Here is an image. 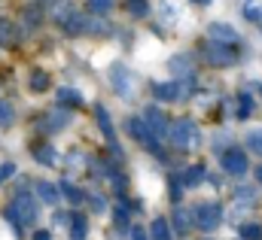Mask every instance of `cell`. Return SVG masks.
I'll return each instance as SVG.
<instances>
[{
  "instance_id": "9a60e30c",
  "label": "cell",
  "mask_w": 262,
  "mask_h": 240,
  "mask_svg": "<svg viewBox=\"0 0 262 240\" xmlns=\"http://www.w3.org/2000/svg\"><path fill=\"white\" fill-rule=\"evenodd\" d=\"M241 237H244V240H259L262 237V228L250 222V225H244V228H241Z\"/></svg>"
},
{
  "instance_id": "cb8c5ba5",
  "label": "cell",
  "mask_w": 262,
  "mask_h": 240,
  "mask_svg": "<svg viewBox=\"0 0 262 240\" xmlns=\"http://www.w3.org/2000/svg\"><path fill=\"white\" fill-rule=\"evenodd\" d=\"M131 240H146V234H143V228H140V225H134V228H131Z\"/></svg>"
},
{
  "instance_id": "d6986e66",
  "label": "cell",
  "mask_w": 262,
  "mask_h": 240,
  "mask_svg": "<svg viewBox=\"0 0 262 240\" xmlns=\"http://www.w3.org/2000/svg\"><path fill=\"white\" fill-rule=\"evenodd\" d=\"M40 195L52 204V201H58V191H55V185H49V182H40Z\"/></svg>"
},
{
  "instance_id": "4fadbf2b",
  "label": "cell",
  "mask_w": 262,
  "mask_h": 240,
  "mask_svg": "<svg viewBox=\"0 0 262 240\" xmlns=\"http://www.w3.org/2000/svg\"><path fill=\"white\" fill-rule=\"evenodd\" d=\"M95 113H98V122H101V131H104V137H110V140H113V125H110L107 110H104V107H98Z\"/></svg>"
},
{
  "instance_id": "83f0119b",
  "label": "cell",
  "mask_w": 262,
  "mask_h": 240,
  "mask_svg": "<svg viewBox=\"0 0 262 240\" xmlns=\"http://www.w3.org/2000/svg\"><path fill=\"white\" fill-rule=\"evenodd\" d=\"M195 3H201V6H207V3H210V0H195Z\"/></svg>"
},
{
  "instance_id": "7402d4cb",
  "label": "cell",
  "mask_w": 262,
  "mask_h": 240,
  "mask_svg": "<svg viewBox=\"0 0 262 240\" xmlns=\"http://www.w3.org/2000/svg\"><path fill=\"white\" fill-rule=\"evenodd\" d=\"M82 234H85V219H79V216H76V219H73V237L79 240Z\"/></svg>"
},
{
  "instance_id": "30bf717a",
  "label": "cell",
  "mask_w": 262,
  "mask_h": 240,
  "mask_svg": "<svg viewBox=\"0 0 262 240\" xmlns=\"http://www.w3.org/2000/svg\"><path fill=\"white\" fill-rule=\"evenodd\" d=\"M201 182H204V167H201V164H195V167H186V171H183V185L195 188V185H201Z\"/></svg>"
},
{
  "instance_id": "d4e9b609",
  "label": "cell",
  "mask_w": 262,
  "mask_h": 240,
  "mask_svg": "<svg viewBox=\"0 0 262 240\" xmlns=\"http://www.w3.org/2000/svg\"><path fill=\"white\" fill-rule=\"evenodd\" d=\"M46 85H49V79H43V76H37V79H34V88H37V91H40V88H46Z\"/></svg>"
},
{
  "instance_id": "3957f363",
  "label": "cell",
  "mask_w": 262,
  "mask_h": 240,
  "mask_svg": "<svg viewBox=\"0 0 262 240\" xmlns=\"http://www.w3.org/2000/svg\"><path fill=\"white\" fill-rule=\"evenodd\" d=\"M204 58L210 61V64H216V67H229V64L235 61V52L229 49V43H216V40H210V43L204 46Z\"/></svg>"
},
{
  "instance_id": "2e32d148",
  "label": "cell",
  "mask_w": 262,
  "mask_h": 240,
  "mask_svg": "<svg viewBox=\"0 0 262 240\" xmlns=\"http://www.w3.org/2000/svg\"><path fill=\"white\" fill-rule=\"evenodd\" d=\"M128 9L134 15H146L149 12V0H128Z\"/></svg>"
},
{
  "instance_id": "5bb4252c",
  "label": "cell",
  "mask_w": 262,
  "mask_h": 240,
  "mask_svg": "<svg viewBox=\"0 0 262 240\" xmlns=\"http://www.w3.org/2000/svg\"><path fill=\"white\" fill-rule=\"evenodd\" d=\"M250 113H253V98H250V94H241V104H238V116H241V119H247Z\"/></svg>"
},
{
  "instance_id": "52a82bcc",
  "label": "cell",
  "mask_w": 262,
  "mask_h": 240,
  "mask_svg": "<svg viewBox=\"0 0 262 240\" xmlns=\"http://www.w3.org/2000/svg\"><path fill=\"white\" fill-rule=\"evenodd\" d=\"M207 34H210V40H216V43H229V46L238 40V31L229 28V25H223V21H213V25L207 28Z\"/></svg>"
},
{
  "instance_id": "6da1fadb",
  "label": "cell",
  "mask_w": 262,
  "mask_h": 240,
  "mask_svg": "<svg viewBox=\"0 0 262 240\" xmlns=\"http://www.w3.org/2000/svg\"><path fill=\"white\" fill-rule=\"evenodd\" d=\"M168 137H171V143L177 146V149H189L192 143H195V125L189 119H180V122H174L171 125V131H168Z\"/></svg>"
},
{
  "instance_id": "ba28073f",
  "label": "cell",
  "mask_w": 262,
  "mask_h": 240,
  "mask_svg": "<svg viewBox=\"0 0 262 240\" xmlns=\"http://www.w3.org/2000/svg\"><path fill=\"white\" fill-rule=\"evenodd\" d=\"M18 213H21V219L25 222H34V216H37V207H34V201L28 198V195H18Z\"/></svg>"
},
{
  "instance_id": "5b68a950",
  "label": "cell",
  "mask_w": 262,
  "mask_h": 240,
  "mask_svg": "<svg viewBox=\"0 0 262 240\" xmlns=\"http://www.w3.org/2000/svg\"><path fill=\"white\" fill-rule=\"evenodd\" d=\"M223 171H226L229 177H244V174H247V155H244L241 149H229V152L223 155Z\"/></svg>"
},
{
  "instance_id": "484cf974",
  "label": "cell",
  "mask_w": 262,
  "mask_h": 240,
  "mask_svg": "<svg viewBox=\"0 0 262 240\" xmlns=\"http://www.w3.org/2000/svg\"><path fill=\"white\" fill-rule=\"evenodd\" d=\"M92 207H95V213H101V210H104V201L95 195V198H92Z\"/></svg>"
},
{
  "instance_id": "603a6c76",
  "label": "cell",
  "mask_w": 262,
  "mask_h": 240,
  "mask_svg": "<svg viewBox=\"0 0 262 240\" xmlns=\"http://www.w3.org/2000/svg\"><path fill=\"white\" fill-rule=\"evenodd\" d=\"M64 191H67V198H70L73 204H79V201H82V191H79V188H73V185H64Z\"/></svg>"
},
{
  "instance_id": "44dd1931",
  "label": "cell",
  "mask_w": 262,
  "mask_h": 240,
  "mask_svg": "<svg viewBox=\"0 0 262 240\" xmlns=\"http://www.w3.org/2000/svg\"><path fill=\"white\" fill-rule=\"evenodd\" d=\"M171 67H174L180 76H189V73H192V70H189V64H186V58H174V61H171Z\"/></svg>"
},
{
  "instance_id": "e0dca14e",
  "label": "cell",
  "mask_w": 262,
  "mask_h": 240,
  "mask_svg": "<svg viewBox=\"0 0 262 240\" xmlns=\"http://www.w3.org/2000/svg\"><path fill=\"white\" fill-rule=\"evenodd\" d=\"M235 198H238V207H241V204H244V207H253V201H256L250 188H238V195H235Z\"/></svg>"
},
{
  "instance_id": "9c48e42d",
  "label": "cell",
  "mask_w": 262,
  "mask_h": 240,
  "mask_svg": "<svg viewBox=\"0 0 262 240\" xmlns=\"http://www.w3.org/2000/svg\"><path fill=\"white\" fill-rule=\"evenodd\" d=\"M189 225H192V213H189V210H183V207H177V210H174V228H177L180 234H186V231H189Z\"/></svg>"
},
{
  "instance_id": "277c9868",
  "label": "cell",
  "mask_w": 262,
  "mask_h": 240,
  "mask_svg": "<svg viewBox=\"0 0 262 240\" xmlns=\"http://www.w3.org/2000/svg\"><path fill=\"white\" fill-rule=\"evenodd\" d=\"M128 131H131V137H134L137 143H143L149 152H159V140L152 137L149 125H146L143 119H128Z\"/></svg>"
},
{
  "instance_id": "4316f807",
  "label": "cell",
  "mask_w": 262,
  "mask_h": 240,
  "mask_svg": "<svg viewBox=\"0 0 262 240\" xmlns=\"http://www.w3.org/2000/svg\"><path fill=\"white\" fill-rule=\"evenodd\" d=\"M256 180H259V185H262V167H256Z\"/></svg>"
},
{
  "instance_id": "7c38bea8",
  "label": "cell",
  "mask_w": 262,
  "mask_h": 240,
  "mask_svg": "<svg viewBox=\"0 0 262 240\" xmlns=\"http://www.w3.org/2000/svg\"><path fill=\"white\" fill-rule=\"evenodd\" d=\"M152 240H171V225H168V219H156V222H152Z\"/></svg>"
},
{
  "instance_id": "8fae6325",
  "label": "cell",
  "mask_w": 262,
  "mask_h": 240,
  "mask_svg": "<svg viewBox=\"0 0 262 240\" xmlns=\"http://www.w3.org/2000/svg\"><path fill=\"white\" fill-rule=\"evenodd\" d=\"M113 85L122 91V94H131V82H128V73L122 70V67H116L113 70Z\"/></svg>"
},
{
  "instance_id": "8992f818",
  "label": "cell",
  "mask_w": 262,
  "mask_h": 240,
  "mask_svg": "<svg viewBox=\"0 0 262 240\" xmlns=\"http://www.w3.org/2000/svg\"><path fill=\"white\" fill-rule=\"evenodd\" d=\"M143 122L149 125V131H152V137H156V140L168 137V119H165L159 110H146V113H143Z\"/></svg>"
},
{
  "instance_id": "ffe728a7",
  "label": "cell",
  "mask_w": 262,
  "mask_h": 240,
  "mask_svg": "<svg viewBox=\"0 0 262 240\" xmlns=\"http://www.w3.org/2000/svg\"><path fill=\"white\" fill-rule=\"evenodd\" d=\"M89 6H92V12H110L113 0H89Z\"/></svg>"
},
{
  "instance_id": "7a4b0ae2",
  "label": "cell",
  "mask_w": 262,
  "mask_h": 240,
  "mask_svg": "<svg viewBox=\"0 0 262 240\" xmlns=\"http://www.w3.org/2000/svg\"><path fill=\"white\" fill-rule=\"evenodd\" d=\"M192 219L198 222V228H201V231H213V228L220 225L223 213H220V207H216V204H198Z\"/></svg>"
},
{
  "instance_id": "ac0fdd59",
  "label": "cell",
  "mask_w": 262,
  "mask_h": 240,
  "mask_svg": "<svg viewBox=\"0 0 262 240\" xmlns=\"http://www.w3.org/2000/svg\"><path fill=\"white\" fill-rule=\"evenodd\" d=\"M247 146H250L256 155H262V131H253V134L247 137Z\"/></svg>"
}]
</instances>
